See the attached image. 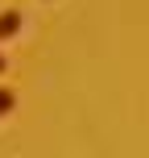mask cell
<instances>
[{
  "label": "cell",
  "instance_id": "obj_3",
  "mask_svg": "<svg viewBox=\"0 0 149 158\" xmlns=\"http://www.w3.org/2000/svg\"><path fill=\"white\" fill-rule=\"evenodd\" d=\"M4 67H8V63H4V54H0V75H4Z\"/></svg>",
  "mask_w": 149,
  "mask_h": 158
},
{
  "label": "cell",
  "instance_id": "obj_2",
  "mask_svg": "<svg viewBox=\"0 0 149 158\" xmlns=\"http://www.w3.org/2000/svg\"><path fill=\"white\" fill-rule=\"evenodd\" d=\"M17 104V92H8V87H0V117H4L8 108Z\"/></svg>",
  "mask_w": 149,
  "mask_h": 158
},
{
  "label": "cell",
  "instance_id": "obj_1",
  "mask_svg": "<svg viewBox=\"0 0 149 158\" xmlns=\"http://www.w3.org/2000/svg\"><path fill=\"white\" fill-rule=\"evenodd\" d=\"M17 29H21V13H17V8L0 13V42H4V38H13Z\"/></svg>",
  "mask_w": 149,
  "mask_h": 158
}]
</instances>
